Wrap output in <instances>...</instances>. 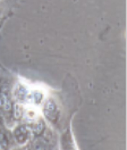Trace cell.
<instances>
[{"mask_svg": "<svg viewBox=\"0 0 127 150\" xmlns=\"http://www.w3.org/2000/svg\"><path fill=\"white\" fill-rule=\"evenodd\" d=\"M0 109L6 112H11L13 109V103L10 101V98L5 92H0Z\"/></svg>", "mask_w": 127, "mask_h": 150, "instance_id": "277c9868", "label": "cell"}, {"mask_svg": "<svg viewBox=\"0 0 127 150\" xmlns=\"http://www.w3.org/2000/svg\"><path fill=\"white\" fill-rule=\"evenodd\" d=\"M14 97L18 103H24L28 99V90L23 84H16L14 88Z\"/></svg>", "mask_w": 127, "mask_h": 150, "instance_id": "3957f363", "label": "cell"}, {"mask_svg": "<svg viewBox=\"0 0 127 150\" xmlns=\"http://www.w3.org/2000/svg\"><path fill=\"white\" fill-rule=\"evenodd\" d=\"M9 140L4 132H0V150H8Z\"/></svg>", "mask_w": 127, "mask_h": 150, "instance_id": "52a82bcc", "label": "cell"}, {"mask_svg": "<svg viewBox=\"0 0 127 150\" xmlns=\"http://www.w3.org/2000/svg\"><path fill=\"white\" fill-rule=\"evenodd\" d=\"M13 114H14V117L16 120H20L23 117V115H24V108H23V106L18 103H15L13 106Z\"/></svg>", "mask_w": 127, "mask_h": 150, "instance_id": "8992f818", "label": "cell"}, {"mask_svg": "<svg viewBox=\"0 0 127 150\" xmlns=\"http://www.w3.org/2000/svg\"><path fill=\"white\" fill-rule=\"evenodd\" d=\"M31 97H32V100L35 105H39L41 103V101L43 100V93L39 90H34L32 93H31Z\"/></svg>", "mask_w": 127, "mask_h": 150, "instance_id": "ba28073f", "label": "cell"}, {"mask_svg": "<svg viewBox=\"0 0 127 150\" xmlns=\"http://www.w3.org/2000/svg\"><path fill=\"white\" fill-rule=\"evenodd\" d=\"M42 112H43V116L48 121H50L51 123L57 122L58 116H59V109H58V106L54 101V99L48 98L45 100L43 108H42Z\"/></svg>", "mask_w": 127, "mask_h": 150, "instance_id": "6da1fadb", "label": "cell"}, {"mask_svg": "<svg viewBox=\"0 0 127 150\" xmlns=\"http://www.w3.org/2000/svg\"><path fill=\"white\" fill-rule=\"evenodd\" d=\"M34 149L35 150H50L48 144L41 140H36L34 142Z\"/></svg>", "mask_w": 127, "mask_h": 150, "instance_id": "9c48e42d", "label": "cell"}, {"mask_svg": "<svg viewBox=\"0 0 127 150\" xmlns=\"http://www.w3.org/2000/svg\"><path fill=\"white\" fill-rule=\"evenodd\" d=\"M31 134H32V131L30 125H19L14 130V138L20 146L25 144L31 139Z\"/></svg>", "mask_w": 127, "mask_h": 150, "instance_id": "7a4b0ae2", "label": "cell"}, {"mask_svg": "<svg viewBox=\"0 0 127 150\" xmlns=\"http://www.w3.org/2000/svg\"><path fill=\"white\" fill-rule=\"evenodd\" d=\"M30 127H31L32 133H33L35 137H41V135L44 133L45 124L42 120H37L35 123L31 124V125H30Z\"/></svg>", "mask_w": 127, "mask_h": 150, "instance_id": "5b68a950", "label": "cell"}]
</instances>
